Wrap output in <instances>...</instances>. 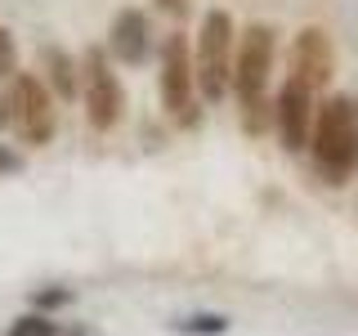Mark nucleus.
Returning a JSON list of instances; mask_svg holds the SVG:
<instances>
[{
    "mask_svg": "<svg viewBox=\"0 0 358 336\" xmlns=\"http://www.w3.org/2000/svg\"><path fill=\"white\" fill-rule=\"evenodd\" d=\"M9 336H59L50 314H22L18 323H9Z\"/></svg>",
    "mask_w": 358,
    "mask_h": 336,
    "instance_id": "f8f14e48",
    "label": "nucleus"
},
{
    "mask_svg": "<svg viewBox=\"0 0 358 336\" xmlns=\"http://www.w3.org/2000/svg\"><path fill=\"white\" fill-rule=\"evenodd\" d=\"M9 117H14L18 134L27 144H45L54 139V126H59V108H54V90L41 81L36 72H18L14 90H9Z\"/></svg>",
    "mask_w": 358,
    "mask_h": 336,
    "instance_id": "20e7f679",
    "label": "nucleus"
},
{
    "mask_svg": "<svg viewBox=\"0 0 358 336\" xmlns=\"http://www.w3.org/2000/svg\"><path fill=\"white\" fill-rule=\"evenodd\" d=\"M0 171H18V157L14 153H0Z\"/></svg>",
    "mask_w": 358,
    "mask_h": 336,
    "instance_id": "dca6fc26",
    "label": "nucleus"
},
{
    "mask_svg": "<svg viewBox=\"0 0 358 336\" xmlns=\"http://www.w3.org/2000/svg\"><path fill=\"white\" fill-rule=\"evenodd\" d=\"M41 63H45V85H50L59 99H76V94H81V85H76V63L67 59L59 45H45Z\"/></svg>",
    "mask_w": 358,
    "mask_h": 336,
    "instance_id": "9d476101",
    "label": "nucleus"
},
{
    "mask_svg": "<svg viewBox=\"0 0 358 336\" xmlns=\"http://www.w3.org/2000/svg\"><path fill=\"white\" fill-rule=\"evenodd\" d=\"M162 104L175 126H197V67L188 54V36H179V31L166 41L162 54Z\"/></svg>",
    "mask_w": 358,
    "mask_h": 336,
    "instance_id": "39448f33",
    "label": "nucleus"
},
{
    "mask_svg": "<svg viewBox=\"0 0 358 336\" xmlns=\"http://www.w3.org/2000/svg\"><path fill=\"white\" fill-rule=\"evenodd\" d=\"M309 148H313L318 171L327 175L331 184H345V179H350V171L358 166V112L345 94H331V99L318 104Z\"/></svg>",
    "mask_w": 358,
    "mask_h": 336,
    "instance_id": "f257e3e1",
    "label": "nucleus"
},
{
    "mask_svg": "<svg viewBox=\"0 0 358 336\" xmlns=\"http://www.w3.org/2000/svg\"><path fill=\"white\" fill-rule=\"evenodd\" d=\"M81 94H85V117L94 130H112L126 112V90H121L117 72L108 67L103 50L85 54V72H81Z\"/></svg>",
    "mask_w": 358,
    "mask_h": 336,
    "instance_id": "423d86ee",
    "label": "nucleus"
},
{
    "mask_svg": "<svg viewBox=\"0 0 358 336\" xmlns=\"http://www.w3.org/2000/svg\"><path fill=\"white\" fill-rule=\"evenodd\" d=\"M67 300H72L67 291H36V305L41 309H59V305H67Z\"/></svg>",
    "mask_w": 358,
    "mask_h": 336,
    "instance_id": "4468645a",
    "label": "nucleus"
},
{
    "mask_svg": "<svg viewBox=\"0 0 358 336\" xmlns=\"http://www.w3.org/2000/svg\"><path fill=\"white\" fill-rule=\"evenodd\" d=\"M157 5H162L171 18H184V14H188V0H157Z\"/></svg>",
    "mask_w": 358,
    "mask_h": 336,
    "instance_id": "2eb2a0df",
    "label": "nucleus"
},
{
    "mask_svg": "<svg viewBox=\"0 0 358 336\" xmlns=\"http://www.w3.org/2000/svg\"><path fill=\"white\" fill-rule=\"evenodd\" d=\"M18 63V50H14V36H9L5 27H0V76H9Z\"/></svg>",
    "mask_w": 358,
    "mask_h": 336,
    "instance_id": "ddd939ff",
    "label": "nucleus"
},
{
    "mask_svg": "<svg viewBox=\"0 0 358 336\" xmlns=\"http://www.w3.org/2000/svg\"><path fill=\"white\" fill-rule=\"evenodd\" d=\"M291 76L305 81L313 94L331 85V76H336V50H331V36L322 27H305L296 36V45H291Z\"/></svg>",
    "mask_w": 358,
    "mask_h": 336,
    "instance_id": "6e6552de",
    "label": "nucleus"
},
{
    "mask_svg": "<svg viewBox=\"0 0 358 336\" xmlns=\"http://www.w3.org/2000/svg\"><path fill=\"white\" fill-rule=\"evenodd\" d=\"M268 72H273V27L251 22L238 36V54H233V94L242 108L264 104Z\"/></svg>",
    "mask_w": 358,
    "mask_h": 336,
    "instance_id": "7ed1b4c3",
    "label": "nucleus"
},
{
    "mask_svg": "<svg viewBox=\"0 0 358 336\" xmlns=\"http://www.w3.org/2000/svg\"><path fill=\"white\" fill-rule=\"evenodd\" d=\"M108 50L117 54L121 63L139 67L148 59V18H143L139 9H117V18H112V27H108Z\"/></svg>",
    "mask_w": 358,
    "mask_h": 336,
    "instance_id": "1a4fd4ad",
    "label": "nucleus"
},
{
    "mask_svg": "<svg viewBox=\"0 0 358 336\" xmlns=\"http://www.w3.org/2000/svg\"><path fill=\"white\" fill-rule=\"evenodd\" d=\"M0 121H5V104H0Z\"/></svg>",
    "mask_w": 358,
    "mask_h": 336,
    "instance_id": "f3484780",
    "label": "nucleus"
},
{
    "mask_svg": "<svg viewBox=\"0 0 358 336\" xmlns=\"http://www.w3.org/2000/svg\"><path fill=\"white\" fill-rule=\"evenodd\" d=\"M354 112H358V104H354Z\"/></svg>",
    "mask_w": 358,
    "mask_h": 336,
    "instance_id": "a211bd4d",
    "label": "nucleus"
},
{
    "mask_svg": "<svg viewBox=\"0 0 358 336\" xmlns=\"http://www.w3.org/2000/svg\"><path fill=\"white\" fill-rule=\"evenodd\" d=\"M313 90L296 76H287V85L278 90V104H273V117H278V134H282V148L287 153H300L309 148V134H313Z\"/></svg>",
    "mask_w": 358,
    "mask_h": 336,
    "instance_id": "0eeeda50",
    "label": "nucleus"
},
{
    "mask_svg": "<svg viewBox=\"0 0 358 336\" xmlns=\"http://www.w3.org/2000/svg\"><path fill=\"white\" fill-rule=\"evenodd\" d=\"M179 336H224L229 332V318L224 314H188V318L175 323Z\"/></svg>",
    "mask_w": 358,
    "mask_h": 336,
    "instance_id": "9b49d317",
    "label": "nucleus"
},
{
    "mask_svg": "<svg viewBox=\"0 0 358 336\" xmlns=\"http://www.w3.org/2000/svg\"><path fill=\"white\" fill-rule=\"evenodd\" d=\"M233 54H238V31H233L229 9H210V14L201 18L197 54H193L197 94L206 99V104H220L233 90Z\"/></svg>",
    "mask_w": 358,
    "mask_h": 336,
    "instance_id": "f03ea898",
    "label": "nucleus"
}]
</instances>
